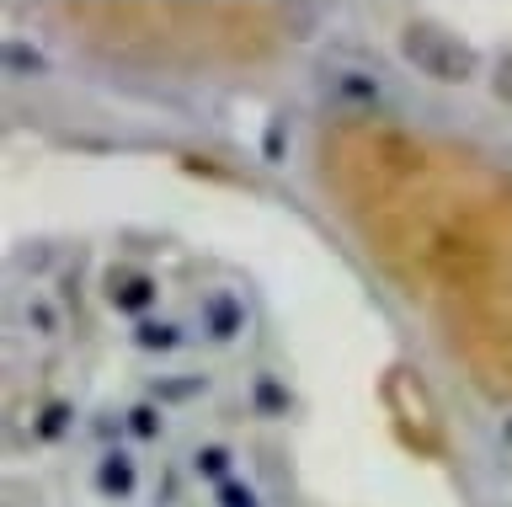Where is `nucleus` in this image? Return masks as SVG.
<instances>
[{"instance_id": "obj_11", "label": "nucleus", "mask_w": 512, "mask_h": 507, "mask_svg": "<svg viewBox=\"0 0 512 507\" xmlns=\"http://www.w3.org/2000/svg\"><path fill=\"white\" fill-rule=\"evenodd\" d=\"M491 91H496V97H502V102H512V54H502V59H496Z\"/></svg>"}, {"instance_id": "obj_10", "label": "nucleus", "mask_w": 512, "mask_h": 507, "mask_svg": "<svg viewBox=\"0 0 512 507\" xmlns=\"http://www.w3.org/2000/svg\"><path fill=\"white\" fill-rule=\"evenodd\" d=\"M128 427H134V438H160V411L144 401V406L128 411Z\"/></svg>"}, {"instance_id": "obj_9", "label": "nucleus", "mask_w": 512, "mask_h": 507, "mask_svg": "<svg viewBox=\"0 0 512 507\" xmlns=\"http://www.w3.org/2000/svg\"><path fill=\"white\" fill-rule=\"evenodd\" d=\"M208 390V379H160L155 385V401H187V395Z\"/></svg>"}, {"instance_id": "obj_13", "label": "nucleus", "mask_w": 512, "mask_h": 507, "mask_svg": "<svg viewBox=\"0 0 512 507\" xmlns=\"http://www.w3.org/2000/svg\"><path fill=\"white\" fill-rule=\"evenodd\" d=\"M224 465H230V454H224L219 443H214V449H203V454H198V470H203V475H219Z\"/></svg>"}, {"instance_id": "obj_12", "label": "nucleus", "mask_w": 512, "mask_h": 507, "mask_svg": "<svg viewBox=\"0 0 512 507\" xmlns=\"http://www.w3.org/2000/svg\"><path fill=\"white\" fill-rule=\"evenodd\" d=\"M219 502H224V507H256V491H251V486H224Z\"/></svg>"}, {"instance_id": "obj_7", "label": "nucleus", "mask_w": 512, "mask_h": 507, "mask_svg": "<svg viewBox=\"0 0 512 507\" xmlns=\"http://www.w3.org/2000/svg\"><path fill=\"white\" fill-rule=\"evenodd\" d=\"M70 422H75L70 401H48L43 417H38V438H64V433H70Z\"/></svg>"}, {"instance_id": "obj_3", "label": "nucleus", "mask_w": 512, "mask_h": 507, "mask_svg": "<svg viewBox=\"0 0 512 507\" xmlns=\"http://www.w3.org/2000/svg\"><path fill=\"white\" fill-rule=\"evenodd\" d=\"M203 331L214 342H230V337L246 331V310H240V299L230 289H214V294L203 299Z\"/></svg>"}, {"instance_id": "obj_2", "label": "nucleus", "mask_w": 512, "mask_h": 507, "mask_svg": "<svg viewBox=\"0 0 512 507\" xmlns=\"http://www.w3.org/2000/svg\"><path fill=\"white\" fill-rule=\"evenodd\" d=\"M155 299H160V283L155 278H144V273H107V305L112 310L139 315V321H144V310H150Z\"/></svg>"}, {"instance_id": "obj_4", "label": "nucleus", "mask_w": 512, "mask_h": 507, "mask_svg": "<svg viewBox=\"0 0 512 507\" xmlns=\"http://www.w3.org/2000/svg\"><path fill=\"white\" fill-rule=\"evenodd\" d=\"M0 65H6L11 81H43V75H48V54L32 49V43H22V38H11L6 54H0Z\"/></svg>"}, {"instance_id": "obj_1", "label": "nucleus", "mask_w": 512, "mask_h": 507, "mask_svg": "<svg viewBox=\"0 0 512 507\" xmlns=\"http://www.w3.org/2000/svg\"><path fill=\"white\" fill-rule=\"evenodd\" d=\"M400 59L438 86H470L480 75V54L464 38L443 33V27H432V22H411L406 33H400Z\"/></svg>"}, {"instance_id": "obj_8", "label": "nucleus", "mask_w": 512, "mask_h": 507, "mask_svg": "<svg viewBox=\"0 0 512 507\" xmlns=\"http://www.w3.org/2000/svg\"><path fill=\"white\" fill-rule=\"evenodd\" d=\"M27 326L38 331V337H54V331H59V310L48 305V299H27Z\"/></svg>"}, {"instance_id": "obj_6", "label": "nucleus", "mask_w": 512, "mask_h": 507, "mask_svg": "<svg viewBox=\"0 0 512 507\" xmlns=\"http://www.w3.org/2000/svg\"><path fill=\"white\" fill-rule=\"evenodd\" d=\"M96 486H102L107 497H128V491H134V465H128V454H107L102 470H96Z\"/></svg>"}, {"instance_id": "obj_5", "label": "nucleus", "mask_w": 512, "mask_h": 507, "mask_svg": "<svg viewBox=\"0 0 512 507\" xmlns=\"http://www.w3.org/2000/svg\"><path fill=\"white\" fill-rule=\"evenodd\" d=\"M128 342H134L139 353H176V347H182V326L176 321H150V315H144V321L128 331Z\"/></svg>"}]
</instances>
